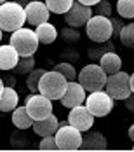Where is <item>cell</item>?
<instances>
[{
    "mask_svg": "<svg viewBox=\"0 0 134 152\" xmlns=\"http://www.w3.org/2000/svg\"><path fill=\"white\" fill-rule=\"evenodd\" d=\"M26 23V12L21 4L14 0H5L0 4V28L4 31H12L25 26Z\"/></svg>",
    "mask_w": 134,
    "mask_h": 152,
    "instance_id": "6da1fadb",
    "label": "cell"
},
{
    "mask_svg": "<svg viewBox=\"0 0 134 152\" xmlns=\"http://www.w3.org/2000/svg\"><path fill=\"white\" fill-rule=\"evenodd\" d=\"M38 37L35 30L21 26L11 33V46L17 51L19 56H33L38 49Z\"/></svg>",
    "mask_w": 134,
    "mask_h": 152,
    "instance_id": "7a4b0ae2",
    "label": "cell"
},
{
    "mask_svg": "<svg viewBox=\"0 0 134 152\" xmlns=\"http://www.w3.org/2000/svg\"><path fill=\"white\" fill-rule=\"evenodd\" d=\"M106 74L104 70L98 65V63H89L84 65L82 70L77 74V80L82 84V88L85 91H98V89H104L106 84Z\"/></svg>",
    "mask_w": 134,
    "mask_h": 152,
    "instance_id": "3957f363",
    "label": "cell"
},
{
    "mask_svg": "<svg viewBox=\"0 0 134 152\" xmlns=\"http://www.w3.org/2000/svg\"><path fill=\"white\" fill-rule=\"evenodd\" d=\"M68 80L61 75L58 70H45L40 82H38V93L51 100H59L66 89Z\"/></svg>",
    "mask_w": 134,
    "mask_h": 152,
    "instance_id": "277c9868",
    "label": "cell"
},
{
    "mask_svg": "<svg viewBox=\"0 0 134 152\" xmlns=\"http://www.w3.org/2000/svg\"><path fill=\"white\" fill-rule=\"evenodd\" d=\"M85 31L92 42H106L113 37V28H112V19L108 16L92 14L91 19L85 23Z\"/></svg>",
    "mask_w": 134,
    "mask_h": 152,
    "instance_id": "5b68a950",
    "label": "cell"
},
{
    "mask_svg": "<svg viewBox=\"0 0 134 152\" xmlns=\"http://www.w3.org/2000/svg\"><path fill=\"white\" fill-rule=\"evenodd\" d=\"M104 91L108 93L113 100H125L131 94V75L127 72H115L106 77Z\"/></svg>",
    "mask_w": 134,
    "mask_h": 152,
    "instance_id": "8992f818",
    "label": "cell"
},
{
    "mask_svg": "<svg viewBox=\"0 0 134 152\" xmlns=\"http://www.w3.org/2000/svg\"><path fill=\"white\" fill-rule=\"evenodd\" d=\"M84 105L89 108V112L94 117H104L108 115L113 107H115V100L103 89H98V91H91V94L85 96V102Z\"/></svg>",
    "mask_w": 134,
    "mask_h": 152,
    "instance_id": "52a82bcc",
    "label": "cell"
},
{
    "mask_svg": "<svg viewBox=\"0 0 134 152\" xmlns=\"http://www.w3.org/2000/svg\"><path fill=\"white\" fill-rule=\"evenodd\" d=\"M54 138L58 143V151H80L82 131L68 122L59 124V128L54 133Z\"/></svg>",
    "mask_w": 134,
    "mask_h": 152,
    "instance_id": "ba28073f",
    "label": "cell"
},
{
    "mask_svg": "<svg viewBox=\"0 0 134 152\" xmlns=\"http://www.w3.org/2000/svg\"><path fill=\"white\" fill-rule=\"evenodd\" d=\"M26 110L33 117V121L44 119L49 114H52V100L44 96L42 93H31L26 98Z\"/></svg>",
    "mask_w": 134,
    "mask_h": 152,
    "instance_id": "9c48e42d",
    "label": "cell"
},
{
    "mask_svg": "<svg viewBox=\"0 0 134 152\" xmlns=\"http://www.w3.org/2000/svg\"><path fill=\"white\" fill-rule=\"evenodd\" d=\"M91 16H92V7L75 0L73 5L70 7V11L64 12V23L70 28H80V26H84L89 21Z\"/></svg>",
    "mask_w": 134,
    "mask_h": 152,
    "instance_id": "30bf717a",
    "label": "cell"
},
{
    "mask_svg": "<svg viewBox=\"0 0 134 152\" xmlns=\"http://www.w3.org/2000/svg\"><path fill=\"white\" fill-rule=\"evenodd\" d=\"M94 115L89 112V108L84 105H77V107H72L70 112H68V124L75 126L77 129H80L82 133L84 131H89L94 124Z\"/></svg>",
    "mask_w": 134,
    "mask_h": 152,
    "instance_id": "8fae6325",
    "label": "cell"
},
{
    "mask_svg": "<svg viewBox=\"0 0 134 152\" xmlns=\"http://www.w3.org/2000/svg\"><path fill=\"white\" fill-rule=\"evenodd\" d=\"M85 96H87V91L82 88V84L78 80H68L66 89H64V93H63V96L59 100L63 103V107L72 108V107L82 105L85 102Z\"/></svg>",
    "mask_w": 134,
    "mask_h": 152,
    "instance_id": "7c38bea8",
    "label": "cell"
},
{
    "mask_svg": "<svg viewBox=\"0 0 134 152\" xmlns=\"http://www.w3.org/2000/svg\"><path fill=\"white\" fill-rule=\"evenodd\" d=\"M25 12H26V23L31 26H38L40 23L49 21V16H51L49 7L45 5V2H40V0H33L26 4Z\"/></svg>",
    "mask_w": 134,
    "mask_h": 152,
    "instance_id": "4fadbf2b",
    "label": "cell"
},
{
    "mask_svg": "<svg viewBox=\"0 0 134 152\" xmlns=\"http://www.w3.org/2000/svg\"><path fill=\"white\" fill-rule=\"evenodd\" d=\"M31 128H33L35 135H38V137H47V135H54V133H56V129L59 128V121H58V117H56L54 114H49L44 119L33 121V126H31Z\"/></svg>",
    "mask_w": 134,
    "mask_h": 152,
    "instance_id": "5bb4252c",
    "label": "cell"
},
{
    "mask_svg": "<svg viewBox=\"0 0 134 152\" xmlns=\"http://www.w3.org/2000/svg\"><path fill=\"white\" fill-rule=\"evenodd\" d=\"M106 138L99 131H89L87 135H82V151H104L106 149Z\"/></svg>",
    "mask_w": 134,
    "mask_h": 152,
    "instance_id": "9a60e30c",
    "label": "cell"
},
{
    "mask_svg": "<svg viewBox=\"0 0 134 152\" xmlns=\"http://www.w3.org/2000/svg\"><path fill=\"white\" fill-rule=\"evenodd\" d=\"M17 60H19V54L11 44H4V46L0 44V70H5V72L12 70Z\"/></svg>",
    "mask_w": 134,
    "mask_h": 152,
    "instance_id": "2e32d148",
    "label": "cell"
},
{
    "mask_svg": "<svg viewBox=\"0 0 134 152\" xmlns=\"http://www.w3.org/2000/svg\"><path fill=\"white\" fill-rule=\"evenodd\" d=\"M19 105V94L16 93L14 88L5 86L0 94V112H12Z\"/></svg>",
    "mask_w": 134,
    "mask_h": 152,
    "instance_id": "e0dca14e",
    "label": "cell"
},
{
    "mask_svg": "<svg viewBox=\"0 0 134 152\" xmlns=\"http://www.w3.org/2000/svg\"><path fill=\"white\" fill-rule=\"evenodd\" d=\"M99 66L104 70L106 75H110V74H115V72H119L122 68V60H120V56L117 53L108 51L99 58Z\"/></svg>",
    "mask_w": 134,
    "mask_h": 152,
    "instance_id": "ac0fdd59",
    "label": "cell"
},
{
    "mask_svg": "<svg viewBox=\"0 0 134 152\" xmlns=\"http://www.w3.org/2000/svg\"><path fill=\"white\" fill-rule=\"evenodd\" d=\"M35 33L38 37V42L40 44H52L58 37V30L52 23L45 21V23H40L38 26H35Z\"/></svg>",
    "mask_w": 134,
    "mask_h": 152,
    "instance_id": "d6986e66",
    "label": "cell"
},
{
    "mask_svg": "<svg viewBox=\"0 0 134 152\" xmlns=\"http://www.w3.org/2000/svg\"><path fill=\"white\" fill-rule=\"evenodd\" d=\"M12 124H14L17 129H28L33 126V117L28 114L26 105L25 107H16L12 110Z\"/></svg>",
    "mask_w": 134,
    "mask_h": 152,
    "instance_id": "ffe728a7",
    "label": "cell"
},
{
    "mask_svg": "<svg viewBox=\"0 0 134 152\" xmlns=\"http://www.w3.org/2000/svg\"><path fill=\"white\" fill-rule=\"evenodd\" d=\"M73 2L75 0H45V5L54 14H64V12L70 11V7L73 5Z\"/></svg>",
    "mask_w": 134,
    "mask_h": 152,
    "instance_id": "44dd1931",
    "label": "cell"
},
{
    "mask_svg": "<svg viewBox=\"0 0 134 152\" xmlns=\"http://www.w3.org/2000/svg\"><path fill=\"white\" fill-rule=\"evenodd\" d=\"M119 39L122 42V46L134 49V23H129V25L122 26V30L119 33Z\"/></svg>",
    "mask_w": 134,
    "mask_h": 152,
    "instance_id": "7402d4cb",
    "label": "cell"
},
{
    "mask_svg": "<svg viewBox=\"0 0 134 152\" xmlns=\"http://www.w3.org/2000/svg\"><path fill=\"white\" fill-rule=\"evenodd\" d=\"M35 68V60L33 56H19V60L16 63V66L12 68L16 74H30Z\"/></svg>",
    "mask_w": 134,
    "mask_h": 152,
    "instance_id": "603a6c76",
    "label": "cell"
},
{
    "mask_svg": "<svg viewBox=\"0 0 134 152\" xmlns=\"http://www.w3.org/2000/svg\"><path fill=\"white\" fill-rule=\"evenodd\" d=\"M117 12L120 18H134V0H117Z\"/></svg>",
    "mask_w": 134,
    "mask_h": 152,
    "instance_id": "cb8c5ba5",
    "label": "cell"
},
{
    "mask_svg": "<svg viewBox=\"0 0 134 152\" xmlns=\"http://www.w3.org/2000/svg\"><path fill=\"white\" fill-rule=\"evenodd\" d=\"M45 70H40V68H33L30 74H28V79H26V86H28V89L30 93H38V82H40V79L44 75Z\"/></svg>",
    "mask_w": 134,
    "mask_h": 152,
    "instance_id": "d4e9b609",
    "label": "cell"
},
{
    "mask_svg": "<svg viewBox=\"0 0 134 152\" xmlns=\"http://www.w3.org/2000/svg\"><path fill=\"white\" fill-rule=\"evenodd\" d=\"M108 51H115V49H113V42H112V40L99 42V47H91V49H89V58H91V60L101 58L104 53H108Z\"/></svg>",
    "mask_w": 134,
    "mask_h": 152,
    "instance_id": "484cf974",
    "label": "cell"
},
{
    "mask_svg": "<svg viewBox=\"0 0 134 152\" xmlns=\"http://www.w3.org/2000/svg\"><path fill=\"white\" fill-rule=\"evenodd\" d=\"M54 70H58L66 80H77V72H75L72 63H58Z\"/></svg>",
    "mask_w": 134,
    "mask_h": 152,
    "instance_id": "4316f807",
    "label": "cell"
},
{
    "mask_svg": "<svg viewBox=\"0 0 134 152\" xmlns=\"http://www.w3.org/2000/svg\"><path fill=\"white\" fill-rule=\"evenodd\" d=\"M38 149H40V151H58V143H56V138H54V135L42 137L40 143H38Z\"/></svg>",
    "mask_w": 134,
    "mask_h": 152,
    "instance_id": "83f0119b",
    "label": "cell"
},
{
    "mask_svg": "<svg viewBox=\"0 0 134 152\" xmlns=\"http://www.w3.org/2000/svg\"><path fill=\"white\" fill-rule=\"evenodd\" d=\"M94 9H92V14L96 12V14H101V16H108L112 14V7H110V4H108V0H99L96 5H92Z\"/></svg>",
    "mask_w": 134,
    "mask_h": 152,
    "instance_id": "f1b7e54d",
    "label": "cell"
},
{
    "mask_svg": "<svg viewBox=\"0 0 134 152\" xmlns=\"http://www.w3.org/2000/svg\"><path fill=\"white\" fill-rule=\"evenodd\" d=\"M112 19V28H113V37H119L120 30H122V26L125 25V23H122L119 18H110Z\"/></svg>",
    "mask_w": 134,
    "mask_h": 152,
    "instance_id": "f546056e",
    "label": "cell"
},
{
    "mask_svg": "<svg viewBox=\"0 0 134 152\" xmlns=\"http://www.w3.org/2000/svg\"><path fill=\"white\" fill-rule=\"evenodd\" d=\"M124 102H125V107H127V110L134 114V93H131V94H129V96H127Z\"/></svg>",
    "mask_w": 134,
    "mask_h": 152,
    "instance_id": "4dcf8cb0",
    "label": "cell"
},
{
    "mask_svg": "<svg viewBox=\"0 0 134 152\" xmlns=\"http://www.w3.org/2000/svg\"><path fill=\"white\" fill-rule=\"evenodd\" d=\"M63 35H64L66 40H77V37H78V33H77V31H72V30H64Z\"/></svg>",
    "mask_w": 134,
    "mask_h": 152,
    "instance_id": "1f68e13d",
    "label": "cell"
},
{
    "mask_svg": "<svg viewBox=\"0 0 134 152\" xmlns=\"http://www.w3.org/2000/svg\"><path fill=\"white\" fill-rule=\"evenodd\" d=\"M4 79V84L5 86H11V88H14V84H16V79L12 75H7V77H2Z\"/></svg>",
    "mask_w": 134,
    "mask_h": 152,
    "instance_id": "d6a6232c",
    "label": "cell"
},
{
    "mask_svg": "<svg viewBox=\"0 0 134 152\" xmlns=\"http://www.w3.org/2000/svg\"><path fill=\"white\" fill-rule=\"evenodd\" d=\"M78 2H80V4H85V5H91V7H92V5H96L99 0H78Z\"/></svg>",
    "mask_w": 134,
    "mask_h": 152,
    "instance_id": "836d02e7",
    "label": "cell"
},
{
    "mask_svg": "<svg viewBox=\"0 0 134 152\" xmlns=\"http://www.w3.org/2000/svg\"><path fill=\"white\" fill-rule=\"evenodd\" d=\"M129 138H131V140L134 142V124L131 126V128H129Z\"/></svg>",
    "mask_w": 134,
    "mask_h": 152,
    "instance_id": "e575fe53",
    "label": "cell"
},
{
    "mask_svg": "<svg viewBox=\"0 0 134 152\" xmlns=\"http://www.w3.org/2000/svg\"><path fill=\"white\" fill-rule=\"evenodd\" d=\"M14 2H17V4H21V5L25 7L26 4H30V2H33V0H14Z\"/></svg>",
    "mask_w": 134,
    "mask_h": 152,
    "instance_id": "d590c367",
    "label": "cell"
},
{
    "mask_svg": "<svg viewBox=\"0 0 134 152\" xmlns=\"http://www.w3.org/2000/svg\"><path fill=\"white\" fill-rule=\"evenodd\" d=\"M4 88H5V84H4V79L0 77V94H2V91H4Z\"/></svg>",
    "mask_w": 134,
    "mask_h": 152,
    "instance_id": "8d00e7d4",
    "label": "cell"
},
{
    "mask_svg": "<svg viewBox=\"0 0 134 152\" xmlns=\"http://www.w3.org/2000/svg\"><path fill=\"white\" fill-rule=\"evenodd\" d=\"M131 91L134 93V74L131 75Z\"/></svg>",
    "mask_w": 134,
    "mask_h": 152,
    "instance_id": "74e56055",
    "label": "cell"
},
{
    "mask_svg": "<svg viewBox=\"0 0 134 152\" xmlns=\"http://www.w3.org/2000/svg\"><path fill=\"white\" fill-rule=\"evenodd\" d=\"M2 35H4V30H2V28H0V40H2Z\"/></svg>",
    "mask_w": 134,
    "mask_h": 152,
    "instance_id": "f35d334b",
    "label": "cell"
},
{
    "mask_svg": "<svg viewBox=\"0 0 134 152\" xmlns=\"http://www.w3.org/2000/svg\"><path fill=\"white\" fill-rule=\"evenodd\" d=\"M4 2H5V0H0V4H4Z\"/></svg>",
    "mask_w": 134,
    "mask_h": 152,
    "instance_id": "ab89813d",
    "label": "cell"
},
{
    "mask_svg": "<svg viewBox=\"0 0 134 152\" xmlns=\"http://www.w3.org/2000/svg\"><path fill=\"white\" fill-rule=\"evenodd\" d=\"M133 151H134V145H133Z\"/></svg>",
    "mask_w": 134,
    "mask_h": 152,
    "instance_id": "60d3db41",
    "label": "cell"
}]
</instances>
